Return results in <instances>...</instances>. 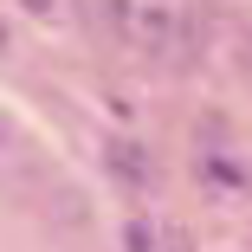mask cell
<instances>
[{
  "mask_svg": "<svg viewBox=\"0 0 252 252\" xmlns=\"http://www.w3.org/2000/svg\"><path fill=\"white\" fill-rule=\"evenodd\" d=\"M0 142H7V117H0Z\"/></svg>",
  "mask_w": 252,
  "mask_h": 252,
  "instance_id": "3",
  "label": "cell"
},
{
  "mask_svg": "<svg viewBox=\"0 0 252 252\" xmlns=\"http://www.w3.org/2000/svg\"><path fill=\"white\" fill-rule=\"evenodd\" d=\"M136 39H142L156 59H168V52H175V13H168V7H142V13H136Z\"/></svg>",
  "mask_w": 252,
  "mask_h": 252,
  "instance_id": "1",
  "label": "cell"
},
{
  "mask_svg": "<svg viewBox=\"0 0 252 252\" xmlns=\"http://www.w3.org/2000/svg\"><path fill=\"white\" fill-rule=\"evenodd\" d=\"M162 252H188V239H181V233H168V239H162Z\"/></svg>",
  "mask_w": 252,
  "mask_h": 252,
  "instance_id": "2",
  "label": "cell"
}]
</instances>
